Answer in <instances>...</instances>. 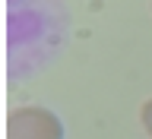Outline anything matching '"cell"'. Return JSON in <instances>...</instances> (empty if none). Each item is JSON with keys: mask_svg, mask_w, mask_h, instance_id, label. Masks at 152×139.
I'll use <instances>...</instances> for the list:
<instances>
[{"mask_svg": "<svg viewBox=\"0 0 152 139\" xmlns=\"http://www.w3.org/2000/svg\"><path fill=\"white\" fill-rule=\"evenodd\" d=\"M140 117H142V127H146V133L152 136V98L146 104H142V111H140Z\"/></svg>", "mask_w": 152, "mask_h": 139, "instance_id": "7a4b0ae2", "label": "cell"}, {"mask_svg": "<svg viewBox=\"0 0 152 139\" xmlns=\"http://www.w3.org/2000/svg\"><path fill=\"white\" fill-rule=\"evenodd\" d=\"M7 139H64V123L54 111L26 104L10 111L7 117Z\"/></svg>", "mask_w": 152, "mask_h": 139, "instance_id": "6da1fadb", "label": "cell"}]
</instances>
